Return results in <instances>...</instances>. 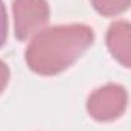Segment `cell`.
Masks as SVG:
<instances>
[{"label": "cell", "instance_id": "obj_1", "mask_svg": "<svg viewBox=\"0 0 131 131\" xmlns=\"http://www.w3.org/2000/svg\"><path fill=\"white\" fill-rule=\"evenodd\" d=\"M95 32L82 23L58 25L38 32L25 52L28 67L41 76L67 70L93 44Z\"/></svg>", "mask_w": 131, "mask_h": 131}, {"label": "cell", "instance_id": "obj_2", "mask_svg": "<svg viewBox=\"0 0 131 131\" xmlns=\"http://www.w3.org/2000/svg\"><path fill=\"white\" fill-rule=\"evenodd\" d=\"M87 113L96 122H113L128 107V92L121 84H105L96 89L87 99Z\"/></svg>", "mask_w": 131, "mask_h": 131}, {"label": "cell", "instance_id": "obj_3", "mask_svg": "<svg viewBox=\"0 0 131 131\" xmlns=\"http://www.w3.org/2000/svg\"><path fill=\"white\" fill-rule=\"evenodd\" d=\"M14 35L20 41L32 40L50 18L47 0H12Z\"/></svg>", "mask_w": 131, "mask_h": 131}, {"label": "cell", "instance_id": "obj_4", "mask_svg": "<svg viewBox=\"0 0 131 131\" xmlns=\"http://www.w3.org/2000/svg\"><path fill=\"white\" fill-rule=\"evenodd\" d=\"M107 47L111 57L124 67L131 69V23L125 20L114 21L108 26L105 35Z\"/></svg>", "mask_w": 131, "mask_h": 131}, {"label": "cell", "instance_id": "obj_5", "mask_svg": "<svg viewBox=\"0 0 131 131\" xmlns=\"http://www.w3.org/2000/svg\"><path fill=\"white\" fill-rule=\"evenodd\" d=\"M95 11L104 17H116L131 6V0H90Z\"/></svg>", "mask_w": 131, "mask_h": 131}, {"label": "cell", "instance_id": "obj_6", "mask_svg": "<svg viewBox=\"0 0 131 131\" xmlns=\"http://www.w3.org/2000/svg\"><path fill=\"white\" fill-rule=\"evenodd\" d=\"M8 37V14L3 0H0V49L5 46Z\"/></svg>", "mask_w": 131, "mask_h": 131}, {"label": "cell", "instance_id": "obj_7", "mask_svg": "<svg viewBox=\"0 0 131 131\" xmlns=\"http://www.w3.org/2000/svg\"><path fill=\"white\" fill-rule=\"evenodd\" d=\"M9 67L6 66L5 61H2L0 60V93L6 89V85H8V81H9Z\"/></svg>", "mask_w": 131, "mask_h": 131}]
</instances>
